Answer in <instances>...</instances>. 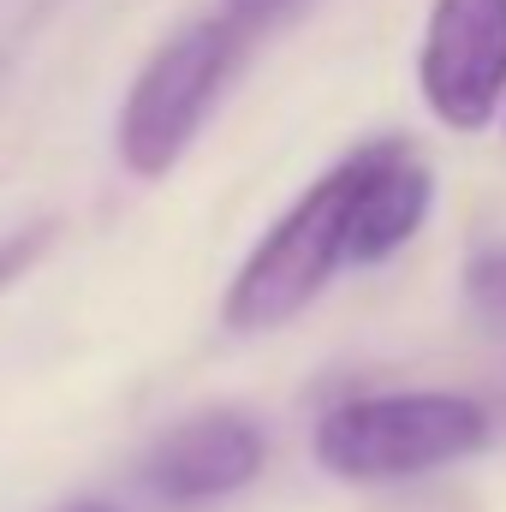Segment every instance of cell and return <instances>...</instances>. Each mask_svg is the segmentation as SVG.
Segmentation results:
<instances>
[{
    "label": "cell",
    "instance_id": "cell-2",
    "mask_svg": "<svg viewBox=\"0 0 506 512\" xmlns=\"http://www.w3.org/2000/svg\"><path fill=\"white\" fill-rule=\"evenodd\" d=\"M358 185H364V143L322 167L256 239L221 292V328L274 334L298 322L334 274L358 268Z\"/></svg>",
    "mask_w": 506,
    "mask_h": 512
},
{
    "label": "cell",
    "instance_id": "cell-11",
    "mask_svg": "<svg viewBox=\"0 0 506 512\" xmlns=\"http://www.w3.org/2000/svg\"><path fill=\"white\" fill-rule=\"evenodd\" d=\"M501 126H506V114H501Z\"/></svg>",
    "mask_w": 506,
    "mask_h": 512
},
{
    "label": "cell",
    "instance_id": "cell-4",
    "mask_svg": "<svg viewBox=\"0 0 506 512\" xmlns=\"http://www.w3.org/2000/svg\"><path fill=\"white\" fill-rule=\"evenodd\" d=\"M417 96L435 126L477 137L506 114V0H429Z\"/></svg>",
    "mask_w": 506,
    "mask_h": 512
},
{
    "label": "cell",
    "instance_id": "cell-5",
    "mask_svg": "<svg viewBox=\"0 0 506 512\" xmlns=\"http://www.w3.org/2000/svg\"><path fill=\"white\" fill-rule=\"evenodd\" d=\"M268 465V435L239 405H203L155 435L143 453V489L161 507H221L245 495Z\"/></svg>",
    "mask_w": 506,
    "mask_h": 512
},
{
    "label": "cell",
    "instance_id": "cell-9",
    "mask_svg": "<svg viewBox=\"0 0 506 512\" xmlns=\"http://www.w3.org/2000/svg\"><path fill=\"white\" fill-rule=\"evenodd\" d=\"M286 6H292V0H227V12H239L245 24H256V30H262L268 18H280Z\"/></svg>",
    "mask_w": 506,
    "mask_h": 512
},
{
    "label": "cell",
    "instance_id": "cell-8",
    "mask_svg": "<svg viewBox=\"0 0 506 512\" xmlns=\"http://www.w3.org/2000/svg\"><path fill=\"white\" fill-rule=\"evenodd\" d=\"M54 245V221H30V227H12V233H0V292L12 286V280H24L42 251Z\"/></svg>",
    "mask_w": 506,
    "mask_h": 512
},
{
    "label": "cell",
    "instance_id": "cell-1",
    "mask_svg": "<svg viewBox=\"0 0 506 512\" xmlns=\"http://www.w3.org/2000/svg\"><path fill=\"white\" fill-rule=\"evenodd\" d=\"M495 417L459 387H381L328 405L310 423V459L346 489H393L489 453Z\"/></svg>",
    "mask_w": 506,
    "mask_h": 512
},
{
    "label": "cell",
    "instance_id": "cell-10",
    "mask_svg": "<svg viewBox=\"0 0 506 512\" xmlns=\"http://www.w3.org/2000/svg\"><path fill=\"white\" fill-rule=\"evenodd\" d=\"M54 512H120V507H108V501H66V507H54Z\"/></svg>",
    "mask_w": 506,
    "mask_h": 512
},
{
    "label": "cell",
    "instance_id": "cell-6",
    "mask_svg": "<svg viewBox=\"0 0 506 512\" xmlns=\"http://www.w3.org/2000/svg\"><path fill=\"white\" fill-rule=\"evenodd\" d=\"M435 209V167L411 137H370L364 143V185H358V268H381L417 233Z\"/></svg>",
    "mask_w": 506,
    "mask_h": 512
},
{
    "label": "cell",
    "instance_id": "cell-3",
    "mask_svg": "<svg viewBox=\"0 0 506 512\" xmlns=\"http://www.w3.org/2000/svg\"><path fill=\"white\" fill-rule=\"evenodd\" d=\"M251 36L256 24L221 6V12L185 18L179 30H167L149 48V60L137 66L126 102H120V120H114V155L131 179H167L191 155L215 102L239 78Z\"/></svg>",
    "mask_w": 506,
    "mask_h": 512
},
{
    "label": "cell",
    "instance_id": "cell-7",
    "mask_svg": "<svg viewBox=\"0 0 506 512\" xmlns=\"http://www.w3.org/2000/svg\"><path fill=\"white\" fill-rule=\"evenodd\" d=\"M459 292H465V310L477 316V328L506 346V239H489L465 256Z\"/></svg>",
    "mask_w": 506,
    "mask_h": 512
}]
</instances>
